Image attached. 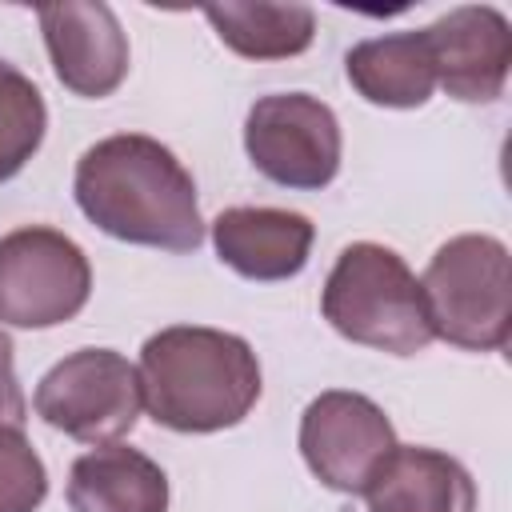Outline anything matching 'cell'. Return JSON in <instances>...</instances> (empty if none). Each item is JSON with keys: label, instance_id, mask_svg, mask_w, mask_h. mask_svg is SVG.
I'll use <instances>...</instances> for the list:
<instances>
[{"label": "cell", "instance_id": "cell-15", "mask_svg": "<svg viewBox=\"0 0 512 512\" xmlns=\"http://www.w3.org/2000/svg\"><path fill=\"white\" fill-rule=\"evenodd\" d=\"M204 20L216 28L220 44L244 60H288L308 52L316 36V12L308 4L224 0L204 4Z\"/></svg>", "mask_w": 512, "mask_h": 512}, {"label": "cell", "instance_id": "cell-9", "mask_svg": "<svg viewBox=\"0 0 512 512\" xmlns=\"http://www.w3.org/2000/svg\"><path fill=\"white\" fill-rule=\"evenodd\" d=\"M56 80L84 100L112 96L128 76V36L100 0H60L36 8Z\"/></svg>", "mask_w": 512, "mask_h": 512}, {"label": "cell", "instance_id": "cell-13", "mask_svg": "<svg viewBox=\"0 0 512 512\" xmlns=\"http://www.w3.org/2000/svg\"><path fill=\"white\" fill-rule=\"evenodd\" d=\"M72 512H168L164 468L128 444H100L68 468Z\"/></svg>", "mask_w": 512, "mask_h": 512}, {"label": "cell", "instance_id": "cell-4", "mask_svg": "<svg viewBox=\"0 0 512 512\" xmlns=\"http://www.w3.org/2000/svg\"><path fill=\"white\" fill-rule=\"evenodd\" d=\"M420 296L436 340L464 352H500L512 328V256L488 232L440 244L420 276Z\"/></svg>", "mask_w": 512, "mask_h": 512}, {"label": "cell", "instance_id": "cell-12", "mask_svg": "<svg viewBox=\"0 0 512 512\" xmlns=\"http://www.w3.org/2000/svg\"><path fill=\"white\" fill-rule=\"evenodd\" d=\"M368 512H476L468 468L436 448L396 444L360 492Z\"/></svg>", "mask_w": 512, "mask_h": 512}, {"label": "cell", "instance_id": "cell-6", "mask_svg": "<svg viewBox=\"0 0 512 512\" xmlns=\"http://www.w3.org/2000/svg\"><path fill=\"white\" fill-rule=\"evenodd\" d=\"M92 296V264L60 228L24 224L0 236V324L56 328Z\"/></svg>", "mask_w": 512, "mask_h": 512}, {"label": "cell", "instance_id": "cell-18", "mask_svg": "<svg viewBox=\"0 0 512 512\" xmlns=\"http://www.w3.org/2000/svg\"><path fill=\"white\" fill-rule=\"evenodd\" d=\"M12 336L0 328V424L8 428H20L24 416H28V404H24V392H20V380H16V356H12Z\"/></svg>", "mask_w": 512, "mask_h": 512}, {"label": "cell", "instance_id": "cell-8", "mask_svg": "<svg viewBox=\"0 0 512 512\" xmlns=\"http://www.w3.org/2000/svg\"><path fill=\"white\" fill-rule=\"evenodd\" d=\"M300 456L308 472L344 496H360L384 456L396 448V428L376 400L348 388H328L300 416Z\"/></svg>", "mask_w": 512, "mask_h": 512}, {"label": "cell", "instance_id": "cell-14", "mask_svg": "<svg viewBox=\"0 0 512 512\" xmlns=\"http://www.w3.org/2000/svg\"><path fill=\"white\" fill-rule=\"evenodd\" d=\"M344 72L348 84L376 108H424L436 92V64L424 28L360 40L344 56Z\"/></svg>", "mask_w": 512, "mask_h": 512}, {"label": "cell", "instance_id": "cell-10", "mask_svg": "<svg viewBox=\"0 0 512 512\" xmlns=\"http://www.w3.org/2000/svg\"><path fill=\"white\" fill-rule=\"evenodd\" d=\"M436 84L460 104H492L512 64V24L492 4H460L424 28Z\"/></svg>", "mask_w": 512, "mask_h": 512}, {"label": "cell", "instance_id": "cell-11", "mask_svg": "<svg viewBox=\"0 0 512 512\" xmlns=\"http://www.w3.org/2000/svg\"><path fill=\"white\" fill-rule=\"evenodd\" d=\"M316 228L304 212L292 208H252L236 204L212 220V248L220 264L256 284L292 280L312 256Z\"/></svg>", "mask_w": 512, "mask_h": 512}, {"label": "cell", "instance_id": "cell-2", "mask_svg": "<svg viewBox=\"0 0 512 512\" xmlns=\"http://www.w3.org/2000/svg\"><path fill=\"white\" fill-rule=\"evenodd\" d=\"M140 392L156 424L172 432L236 428L260 400V360L252 344L224 328L172 324L140 348Z\"/></svg>", "mask_w": 512, "mask_h": 512}, {"label": "cell", "instance_id": "cell-16", "mask_svg": "<svg viewBox=\"0 0 512 512\" xmlns=\"http://www.w3.org/2000/svg\"><path fill=\"white\" fill-rule=\"evenodd\" d=\"M48 108L32 76L0 60V184L12 180L44 144Z\"/></svg>", "mask_w": 512, "mask_h": 512}, {"label": "cell", "instance_id": "cell-7", "mask_svg": "<svg viewBox=\"0 0 512 512\" xmlns=\"http://www.w3.org/2000/svg\"><path fill=\"white\" fill-rule=\"evenodd\" d=\"M244 152L260 176L292 192H320L340 172V120L308 92L260 96L244 116Z\"/></svg>", "mask_w": 512, "mask_h": 512}, {"label": "cell", "instance_id": "cell-5", "mask_svg": "<svg viewBox=\"0 0 512 512\" xmlns=\"http://www.w3.org/2000/svg\"><path fill=\"white\" fill-rule=\"evenodd\" d=\"M32 408L48 428L80 444H116L140 420V372L116 348H76L40 376Z\"/></svg>", "mask_w": 512, "mask_h": 512}, {"label": "cell", "instance_id": "cell-17", "mask_svg": "<svg viewBox=\"0 0 512 512\" xmlns=\"http://www.w3.org/2000/svg\"><path fill=\"white\" fill-rule=\"evenodd\" d=\"M48 496V472L20 428L0 424V512H36Z\"/></svg>", "mask_w": 512, "mask_h": 512}, {"label": "cell", "instance_id": "cell-3", "mask_svg": "<svg viewBox=\"0 0 512 512\" xmlns=\"http://www.w3.org/2000/svg\"><path fill=\"white\" fill-rule=\"evenodd\" d=\"M320 312L344 340L388 356H416L436 340L420 280L400 252L372 240H356L336 256L320 288Z\"/></svg>", "mask_w": 512, "mask_h": 512}, {"label": "cell", "instance_id": "cell-1", "mask_svg": "<svg viewBox=\"0 0 512 512\" xmlns=\"http://www.w3.org/2000/svg\"><path fill=\"white\" fill-rule=\"evenodd\" d=\"M72 196L112 240L160 252H196L204 240L192 172L168 144L144 132H116L84 148Z\"/></svg>", "mask_w": 512, "mask_h": 512}]
</instances>
